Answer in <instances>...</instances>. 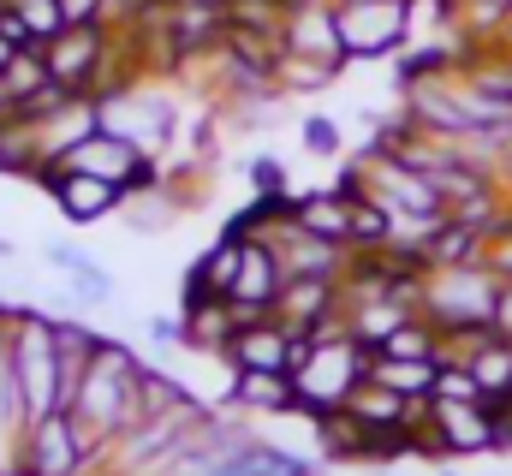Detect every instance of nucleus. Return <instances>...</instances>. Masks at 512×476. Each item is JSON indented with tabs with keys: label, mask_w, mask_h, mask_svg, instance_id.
Masks as SVG:
<instances>
[{
	"label": "nucleus",
	"mask_w": 512,
	"mask_h": 476,
	"mask_svg": "<svg viewBox=\"0 0 512 476\" xmlns=\"http://www.w3.org/2000/svg\"><path fill=\"white\" fill-rule=\"evenodd\" d=\"M370 357L376 352H364V346L352 340L346 322L310 328V352H304V363L292 369L298 405H310V411H340V405L358 393V381H370Z\"/></svg>",
	"instance_id": "obj_1"
},
{
	"label": "nucleus",
	"mask_w": 512,
	"mask_h": 476,
	"mask_svg": "<svg viewBox=\"0 0 512 476\" xmlns=\"http://www.w3.org/2000/svg\"><path fill=\"white\" fill-rule=\"evenodd\" d=\"M6 346H12V375H18L30 423L60 411L66 405V369H60V346H54V322L48 316H18L6 328Z\"/></svg>",
	"instance_id": "obj_2"
},
{
	"label": "nucleus",
	"mask_w": 512,
	"mask_h": 476,
	"mask_svg": "<svg viewBox=\"0 0 512 476\" xmlns=\"http://www.w3.org/2000/svg\"><path fill=\"white\" fill-rule=\"evenodd\" d=\"M334 24H340L346 60H382L393 48H405L411 6L405 0H334Z\"/></svg>",
	"instance_id": "obj_3"
},
{
	"label": "nucleus",
	"mask_w": 512,
	"mask_h": 476,
	"mask_svg": "<svg viewBox=\"0 0 512 476\" xmlns=\"http://www.w3.org/2000/svg\"><path fill=\"white\" fill-rule=\"evenodd\" d=\"M48 167H78V173H96V179H114L120 191H155V155H143L131 137L120 131H108V125H96L84 143H72L60 161H48Z\"/></svg>",
	"instance_id": "obj_4"
},
{
	"label": "nucleus",
	"mask_w": 512,
	"mask_h": 476,
	"mask_svg": "<svg viewBox=\"0 0 512 476\" xmlns=\"http://www.w3.org/2000/svg\"><path fill=\"white\" fill-rule=\"evenodd\" d=\"M495 292H501V280L471 274V268H453V274H435L423 286V310L435 322H447V334H471V328H489L495 322Z\"/></svg>",
	"instance_id": "obj_5"
},
{
	"label": "nucleus",
	"mask_w": 512,
	"mask_h": 476,
	"mask_svg": "<svg viewBox=\"0 0 512 476\" xmlns=\"http://www.w3.org/2000/svg\"><path fill=\"white\" fill-rule=\"evenodd\" d=\"M280 42H286V54L328 60L334 72L346 66V42H340V24H334V0H292V6H286Z\"/></svg>",
	"instance_id": "obj_6"
},
{
	"label": "nucleus",
	"mask_w": 512,
	"mask_h": 476,
	"mask_svg": "<svg viewBox=\"0 0 512 476\" xmlns=\"http://www.w3.org/2000/svg\"><path fill=\"white\" fill-rule=\"evenodd\" d=\"M24 471L30 476H78L84 471V447H78V435H72L66 405L30 423V435H24Z\"/></svg>",
	"instance_id": "obj_7"
},
{
	"label": "nucleus",
	"mask_w": 512,
	"mask_h": 476,
	"mask_svg": "<svg viewBox=\"0 0 512 476\" xmlns=\"http://www.w3.org/2000/svg\"><path fill=\"white\" fill-rule=\"evenodd\" d=\"M429 447L483 453V447H501V435H495V417L483 411V399H435V435H429Z\"/></svg>",
	"instance_id": "obj_8"
},
{
	"label": "nucleus",
	"mask_w": 512,
	"mask_h": 476,
	"mask_svg": "<svg viewBox=\"0 0 512 476\" xmlns=\"http://www.w3.org/2000/svg\"><path fill=\"white\" fill-rule=\"evenodd\" d=\"M42 173H48V191H54V203H60L72 221H102V215H114V209L126 203V191H120L114 179L78 173V167H42Z\"/></svg>",
	"instance_id": "obj_9"
},
{
	"label": "nucleus",
	"mask_w": 512,
	"mask_h": 476,
	"mask_svg": "<svg viewBox=\"0 0 512 476\" xmlns=\"http://www.w3.org/2000/svg\"><path fill=\"white\" fill-rule=\"evenodd\" d=\"M221 357H227L233 369H286V375H292V328H286L280 316L245 322V328H233V340H227Z\"/></svg>",
	"instance_id": "obj_10"
},
{
	"label": "nucleus",
	"mask_w": 512,
	"mask_h": 476,
	"mask_svg": "<svg viewBox=\"0 0 512 476\" xmlns=\"http://www.w3.org/2000/svg\"><path fill=\"white\" fill-rule=\"evenodd\" d=\"M340 304V280H286L280 298H274V316L292 328V334H310L328 322V310Z\"/></svg>",
	"instance_id": "obj_11"
},
{
	"label": "nucleus",
	"mask_w": 512,
	"mask_h": 476,
	"mask_svg": "<svg viewBox=\"0 0 512 476\" xmlns=\"http://www.w3.org/2000/svg\"><path fill=\"white\" fill-rule=\"evenodd\" d=\"M227 405L233 411H286V405H298V387L286 369H233Z\"/></svg>",
	"instance_id": "obj_12"
},
{
	"label": "nucleus",
	"mask_w": 512,
	"mask_h": 476,
	"mask_svg": "<svg viewBox=\"0 0 512 476\" xmlns=\"http://www.w3.org/2000/svg\"><path fill=\"white\" fill-rule=\"evenodd\" d=\"M239 250H245V238H239V233L215 238V250L191 268L185 298H233V286H239Z\"/></svg>",
	"instance_id": "obj_13"
},
{
	"label": "nucleus",
	"mask_w": 512,
	"mask_h": 476,
	"mask_svg": "<svg viewBox=\"0 0 512 476\" xmlns=\"http://www.w3.org/2000/svg\"><path fill=\"white\" fill-rule=\"evenodd\" d=\"M292 221L316 238H334V244H352V197L346 191H316V197H298L292 203Z\"/></svg>",
	"instance_id": "obj_14"
},
{
	"label": "nucleus",
	"mask_w": 512,
	"mask_h": 476,
	"mask_svg": "<svg viewBox=\"0 0 512 476\" xmlns=\"http://www.w3.org/2000/svg\"><path fill=\"white\" fill-rule=\"evenodd\" d=\"M233 298H185V346H203V352H227L233 340Z\"/></svg>",
	"instance_id": "obj_15"
},
{
	"label": "nucleus",
	"mask_w": 512,
	"mask_h": 476,
	"mask_svg": "<svg viewBox=\"0 0 512 476\" xmlns=\"http://www.w3.org/2000/svg\"><path fill=\"white\" fill-rule=\"evenodd\" d=\"M435 375H441L435 357H387V352L370 357V381H382V387L405 393V399H429L435 393Z\"/></svg>",
	"instance_id": "obj_16"
},
{
	"label": "nucleus",
	"mask_w": 512,
	"mask_h": 476,
	"mask_svg": "<svg viewBox=\"0 0 512 476\" xmlns=\"http://www.w3.org/2000/svg\"><path fill=\"white\" fill-rule=\"evenodd\" d=\"M54 346H60V369H66V399H72V387H78V375L90 369V357L102 346V334H90L84 322H54Z\"/></svg>",
	"instance_id": "obj_17"
},
{
	"label": "nucleus",
	"mask_w": 512,
	"mask_h": 476,
	"mask_svg": "<svg viewBox=\"0 0 512 476\" xmlns=\"http://www.w3.org/2000/svg\"><path fill=\"white\" fill-rule=\"evenodd\" d=\"M471 375H477L483 399H512V340H489L471 357Z\"/></svg>",
	"instance_id": "obj_18"
},
{
	"label": "nucleus",
	"mask_w": 512,
	"mask_h": 476,
	"mask_svg": "<svg viewBox=\"0 0 512 476\" xmlns=\"http://www.w3.org/2000/svg\"><path fill=\"white\" fill-rule=\"evenodd\" d=\"M18 18H24V30L36 36V48L42 42H54L60 30H66V12H60V0H6Z\"/></svg>",
	"instance_id": "obj_19"
},
{
	"label": "nucleus",
	"mask_w": 512,
	"mask_h": 476,
	"mask_svg": "<svg viewBox=\"0 0 512 476\" xmlns=\"http://www.w3.org/2000/svg\"><path fill=\"white\" fill-rule=\"evenodd\" d=\"M382 352L387 357H435V334H429L423 322H411V316H405V322L382 340Z\"/></svg>",
	"instance_id": "obj_20"
},
{
	"label": "nucleus",
	"mask_w": 512,
	"mask_h": 476,
	"mask_svg": "<svg viewBox=\"0 0 512 476\" xmlns=\"http://www.w3.org/2000/svg\"><path fill=\"white\" fill-rule=\"evenodd\" d=\"M72 298H78V304H108V298H114L108 268H102V262H84V268L72 274Z\"/></svg>",
	"instance_id": "obj_21"
},
{
	"label": "nucleus",
	"mask_w": 512,
	"mask_h": 476,
	"mask_svg": "<svg viewBox=\"0 0 512 476\" xmlns=\"http://www.w3.org/2000/svg\"><path fill=\"white\" fill-rule=\"evenodd\" d=\"M429 399H483V387H477V375H471V363H465V369H441Z\"/></svg>",
	"instance_id": "obj_22"
},
{
	"label": "nucleus",
	"mask_w": 512,
	"mask_h": 476,
	"mask_svg": "<svg viewBox=\"0 0 512 476\" xmlns=\"http://www.w3.org/2000/svg\"><path fill=\"white\" fill-rule=\"evenodd\" d=\"M304 149L310 155H340V125L328 114H310L304 119Z\"/></svg>",
	"instance_id": "obj_23"
},
{
	"label": "nucleus",
	"mask_w": 512,
	"mask_h": 476,
	"mask_svg": "<svg viewBox=\"0 0 512 476\" xmlns=\"http://www.w3.org/2000/svg\"><path fill=\"white\" fill-rule=\"evenodd\" d=\"M251 173H256V191L262 197H286V167L280 161H256Z\"/></svg>",
	"instance_id": "obj_24"
},
{
	"label": "nucleus",
	"mask_w": 512,
	"mask_h": 476,
	"mask_svg": "<svg viewBox=\"0 0 512 476\" xmlns=\"http://www.w3.org/2000/svg\"><path fill=\"white\" fill-rule=\"evenodd\" d=\"M149 340H155L161 352H173V346H185V322H173V316H155V322H149Z\"/></svg>",
	"instance_id": "obj_25"
},
{
	"label": "nucleus",
	"mask_w": 512,
	"mask_h": 476,
	"mask_svg": "<svg viewBox=\"0 0 512 476\" xmlns=\"http://www.w3.org/2000/svg\"><path fill=\"white\" fill-rule=\"evenodd\" d=\"M66 24H102V0H60Z\"/></svg>",
	"instance_id": "obj_26"
},
{
	"label": "nucleus",
	"mask_w": 512,
	"mask_h": 476,
	"mask_svg": "<svg viewBox=\"0 0 512 476\" xmlns=\"http://www.w3.org/2000/svg\"><path fill=\"white\" fill-rule=\"evenodd\" d=\"M489 328H495L501 340H512V286H501V292H495V322H489Z\"/></svg>",
	"instance_id": "obj_27"
},
{
	"label": "nucleus",
	"mask_w": 512,
	"mask_h": 476,
	"mask_svg": "<svg viewBox=\"0 0 512 476\" xmlns=\"http://www.w3.org/2000/svg\"><path fill=\"white\" fill-rule=\"evenodd\" d=\"M495 268H501V274H512V238H501V244H495Z\"/></svg>",
	"instance_id": "obj_28"
},
{
	"label": "nucleus",
	"mask_w": 512,
	"mask_h": 476,
	"mask_svg": "<svg viewBox=\"0 0 512 476\" xmlns=\"http://www.w3.org/2000/svg\"><path fill=\"white\" fill-rule=\"evenodd\" d=\"M12 54H18V42H6V36H0V72H6V60H12Z\"/></svg>",
	"instance_id": "obj_29"
},
{
	"label": "nucleus",
	"mask_w": 512,
	"mask_h": 476,
	"mask_svg": "<svg viewBox=\"0 0 512 476\" xmlns=\"http://www.w3.org/2000/svg\"><path fill=\"white\" fill-rule=\"evenodd\" d=\"M0 114H12V90H6V78H0Z\"/></svg>",
	"instance_id": "obj_30"
},
{
	"label": "nucleus",
	"mask_w": 512,
	"mask_h": 476,
	"mask_svg": "<svg viewBox=\"0 0 512 476\" xmlns=\"http://www.w3.org/2000/svg\"><path fill=\"white\" fill-rule=\"evenodd\" d=\"M0 256H12V244H6V238H0Z\"/></svg>",
	"instance_id": "obj_31"
}]
</instances>
